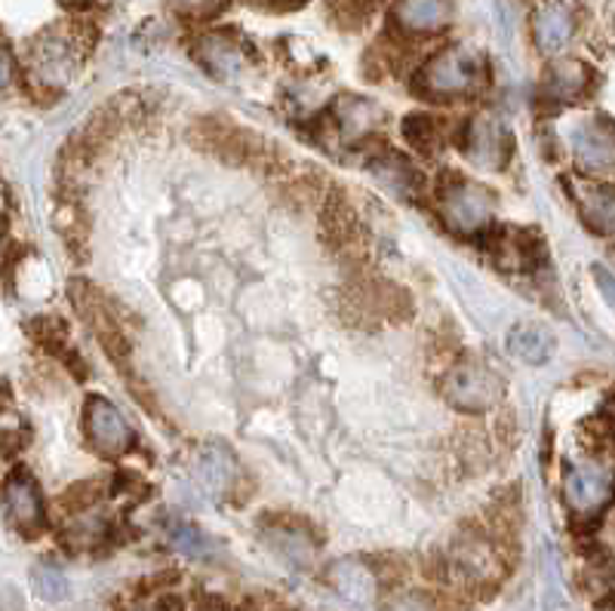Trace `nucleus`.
Wrapping results in <instances>:
<instances>
[{"mask_svg":"<svg viewBox=\"0 0 615 611\" xmlns=\"http://www.w3.org/2000/svg\"><path fill=\"white\" fill-rule=\"evenodd\" d=\"M59 3H65V7H84L89 0H59Z\"/></svg>","mask_w":615,"mask_h":611,"instance_id":"obj_28","label":"nucleus"},{"mask_svg":"<svg viewBox=\"0 0 615 611\" xmlns=\"http://www.w3.org/2000/svg\"><path fill=\"white\" fill-rule=\"evenodd\" d=\"M492 191L477 182H449L441 194L444 222L458 234H477L492 218Z\"/></svg>","mask_w":615,"mask_h":611,"instance_id":"obj_3","label":"nucleus"},{"mask_svg":"<svg viewBox=\"0 0 615 611\" xmlns=\"http://www.w3.org/2000/svg\"><path fill=\"white\" fill-rule=\"evenodd\" d=\"M268 3H284V7H289V3H301V0H268Z\"/></svg>","mask_w":615,"mask_h":611,"instance_id":"obj_30","label":"nucleus"},{"mask_svg":"<svg viewBox=\"0 0 615 611\" xmlns=\"http://www.w3.org/2000/svg\"><path fill=\"white\" fill-rule=\"evenodd\" d=\"M105 532H108V519L99 511L77 513L68 523V540L74 547H93V544H99L105 538Z\"/></svg>","mask_w":615,"mask_h":611,"instance_id":"obj_22","label":"nucleus"},{"mask_svg":"<svg viewBox=\"0 0 615 611\" xmlns=\"http://www.w3.org/2000/svg\"><path fill=\"white\" fill-rule=\"evenodd\" d=\"M484 81V58L474 50L453 46L446 53H437L428 65L418 72V89L431 99H458L468 96Z\"/></svg>","mask_w":615,"mask_h":611,"instance_id":"obj_1","label":"nucleus"},{"mask_svg":"<svg viewBox=\"0 0 615 611\" xmlns=\"http://www.w3.org/2000/svg\"><path fill=\"white\" fill-rule=\"evenodd\" d=\"M587 65L575 62V58H563V62H554L548 68V77H544V96L554 101H573L585 93L587 86Z\"/></svg>","mask_w":615,"mask_h":611,"instance_id":"obj_18","label":"nucleus"},{"mask_svg":"<svg viewBox=\"0 0 615 611\" xmlns=\"http://www.w3.org/2000/svg\"><path fill=\"white\" fill-rule=\"evenodd\" d=\"M511 154V139L496 117H477L465 129V157L480 170H501Z\"/></svg>","mask_w":615,"mask_h":611,"instance_id":"obj_7","label":"nucleus"},{"mask_svg":"<svg viewBox=\"0 0 615 611\" xmlns=\"http://www.w3.org/2000/svg\"><path fill=\"white\" fill-rule=\"evenodd\" d=\"M554 332L542 323H520V326L511 329V335H508V351L515 356H520L523 363H530V366H542L548 363L551 356H554Z\"/></svg>","mask_w":615,"mask_h":611,"instance_id":"obj_15","label":"nucleus"},{"mask_svg":"<svg viewBox=\"0 0 615 611\" xmlns=\"http://www.w3.org/2000/svg\"><path fill=\"white\" fill-rule=\"evenodd\" d=\"M591 274H594V283H597V289H601V296L606 299V304L615 311V277L609 274V270L603 268V265H594Z\"/></svg>","mask_w":615,"mask_h":611,"instance_id":"obj_27","label":"nucleus"},{"mask_svg":"<svg viewBox=\"0 0 615 611\" xmlns=\"http://www.w3.org/2000/svg\"><path fill=\"white\" fill-rule=\"evenodd\" d=\"M379 105H372L370 99H354V96H344L336 101V124L344 139H358L367 136L375 124H379Z\"/></svg>","mask_w":615,"mask_h":611,"instance_id":"obj_21","label":"nucleus"},{"mask_svg":"<svg viewBox=\"0 0 615 611\" xmlns=\"http://www.w3.org/2000/svg\"><path fill=\"white\" fill-rule=\"evenodd\" d=\"M532 34L542 53H560L575 34V15L566 3H544L532 19Z\"/></svg>","mask_w":615,"mask_h":611,"instance_id":"obj_11","label":"nucleus"},{"mask_svg":"<svg viewBox=\"0 0 615 611\" xmlns=\"http://www.w3.org/2000/svg\"><path fill=\"white\" fill-rule=\"evenodd\" d=\"M265 540H268L274 554L287 559L289 566L305 569L315 559V538L301 526H272L265 532Z\"/></svg>","mask_w":615,"mask_h":611,"instance_id":"obj_19","label":"nucleus"},{"mask_svg":"<svg viewBox=\"0 0 615 611\" xmlns=\"http://www.w3.org/2000/svg\"><path fill=\"white\" fill-rule=\"evenodd\" d=\"M615 492V473L601 464H579L563 476V497L575 516H594L601 513Z\"/></svg>","mask_w":615,"mask_h":611,"instance_id":"obj_4","label":"nucleus"},{"mask_svg":"<svg viewBox=\"0 0 615 611\" xmlns=\"http://www.w3.org/2000/svg\"><path fill=\"white\" fill-rule=\"evenodd\" d=\"M449 19H453L449 0H401L394 7L397 29L410 31V34H428V31L444 29Z\"/></svg>","mask_w":615,"mask_h":611,"instance_id":"obj_12","label":"nucleus"},{"mask_svg":"<svg viewBox=\"0 0 615 611\" xmlns=\"http://www.w3.org/2000/svg\"><path fill=\"white\" fill-rule=\"evenodd\" d=\"M34 72L46 86L65 84L74 74V50L72 43L50 34L46 41L34 50Z\"/></svg>","mask_w":615,"mask_h":611,"instance_id":"obj_16","label":"nucleus"},{"mask_svg":"<svg viewBox=\"0 0 615 611\" xmlns=\"http://www.w3.org/2000/svg\"><path fill=\"white\" fill-rule=\"evenodd\" d=\"M441 390L462 412H487L489 406L499 403L501 378L484 363L468 360V363H458L453 372H446Z\"/></svg>","mask_w":615,"mask_h":611,"instance_id":"obj_2","label":"nucleus"},{"mask_svg":"<svg viewBox=\"0 0 615 611\" xmlns=\"http://www.w3.org/2000/svg\"><path fill=\"white\" fill-rule=\"evenodd\" d=\"M449 571L465 587H489L501 578V559L487 540L465 538L449 554Z\"/></svg>","mask_w":615,"mask_h":611,"instance_id":"obj_5","label":"nucleus"},{"mask_svg":"<svg viewBox=\"0 0 615 611\" xmlns=\"http://www.w3.org/2000/svg\"><path fill=\"white\" fill-rule=\"evenodd\" d=\"M597 611H615V599H609V602H603V605H597Z\"/></svg>","mask_w":615,"mask_h":611,"instance_id":"obj_29","label":"nucleus"},{"mask_svg":"<svg viewBox=\"0 0 615 611\" xmlns=\"http://www.w3.org/2000/svg\"><path fill=\"white\" fill-rule=\"evenodd\" d=\"M573 151L582 170H609L615 167V129L606 120H585L573 132Z\"/></svg>","mask_w":615,"mask_h":611,"instance_id":"obj_9","label":"nucleus"},{"mask_svg":"<svg viewBox=\"0 0 615 611\" xmlns=\"http://www.w3.org/2000/svg\"><path fill=\"white\" fill-rule=\"evenodd\" d=\"M167 532H170V540L182 550L185 556H194V559H203V556H210V550H213V544L206 540V535H203L201 528L188 526V523H170L167 526Z\"/></svg>","mask_w":615,"mask_h":611,"instance_id":"obj_24","label":"nucleus"},{"mask_svg":"<svg viewBox=\"0 0 615 611\" xmlns=\"http://www.w3.org/2000/svg\"><path fill=\"white\" fill-rule=\"evenodd\" d=\"M222 3H225V0H172V7L188 15H210L215 13Z\"/></svg>","mask_w":615,"mask_h":611,"instance_id":"obj_26","label":"nucleus"},{"mask_svg":"<svg viewBox=\"0 0 615 611\" xmlns=\"http://www.w3.org/2000/svg\"><path fill=\"white\" fill-rule=\"evenodd\" d=\"M31 581H34V590H38L46 602H62L65 593H68L65 575H62L56 566H50V562H41L38 569L31 571Z\"/></svg>","mask_w":615,"mask_h":611,"instance_id":"obj_25","label":"nucleus"},{"mask_svg":"<svg viewBox=\"0 0 615 611\" xmlns=\"http://www.w3.org/2000/svg\"><path fill=\"white\" fill-rule=\"evenodd\" d=\"M201 611H229V609H222V605H206V609H201Z\"/></svg>","mask_w":615,"mask_h":611,"instance_id":"obj_31","label":"nucleus"},{"mask_svg":"<svg viewBox=\"0 0 615 611\" xmlns=\"http://www.w3.org/2000/svg\"><path fill=\"white\" fill-rule=\"evenodd\" d=\"M198 476H201V483L210 492L225 495L231 485L237 483L241 468H237V461H234V455H231L225 446H206L201 455H198Z\"/></svg>","mask_w":615,"mask_h":611,"instance_id":"obj_17","label":"nucleus"},{"mask_svg":"<svg viewBox=\"0 0 615 611\" xmlns=\"http://www.w3.org/2000/svg\"><path fill=\"white\" fill-rule=\"evenodd\" d=\"M3 504L7 516L19 532H38L43 526V497L38 483L31 480L25 470L10 473V480L3 485Z\"/></svg>","mask_w":615,"mask_h":611,"instance_id":"obj_8","label":"nucleus"},{"mask_svg":"<svg viewBox=\"0 0 615 611\" xmlns=\"http://www.w3.org/2000/svg\"><path fill=\"white\" fill-rule=\"evenodd\" d=\"M579 206L594 234H615V187L587 185L579 194Z\"/></svg>","mask_w":615,"mask_h":611,"instance_id":"obj_20","label":"nucleus"},{"mask_svg":"<svg viewBox=\"0 0 615 611\" xmlns=\"http://www.w3.org/2000/svg\"><path fill=\"white\" fill-rule=\"evenodd\" d=\"M403 136H406V142L413 148L431 154L437 148V142H441V120H434L428 115H410L406 124H403Z\"/></svg>","mask_w":615,"mask_h":611,"instance_id":"obj_23","label":"nucleus"},{"mask_svg":"<svg viewBox=\"0 0 615 611\" xmlns=\"http://www.w3.org/2000/svg\"><path fill=\"white\" fill-rule=\"evenodd\" d=\"M194 56L201 62L206 72L219 77V81H231L237 77L244 68V53L237 43H231L229 37H219V34H206L194 46Z\"/></svg>","mask_w":615,"mask_h":611,"instance_id":"obj_14","label":"nucleus"},{"mask_svg":"<svg viewBox=\"0 0 615 611\" xmlns=\"http://www.w3.org/2000/svg\"><path fill=\"white\" fill-rule=\"evenodd\" d=\"M86 430H89V440L96 442L105 455H120L132 442V427H129L127 415L105 397H93L86 403Z\"/></svg>","mask_w":615,"mask_h":611,"instance_id":"obj_6","label":"nucleus"},{"mask_svg":"<svg viewBox=\"0 0 615 611\" xmlns=\"http://www.w3.org/2000/svg\"><path fill=\"white\" fill-rule=\"evenodd\" d=\"M329 583L332 590L342 599H348L351 605H372L375 593H379V583L372 575L370 566H363L360 559H342L329 569Z\"/></svg>","mask_w":615,"mask_h":611,"instance_id":"obj_10","label":"nucleus"},{"mask_svg":"<svg viewBox=\"0 0 615 611\" xmlns=\"http://www.w3.org/2000/svg\"><path fill=\"white\" fill-rule=\"evenodd\" d=\"M496 261L505 270H536L542 261V237L532 231H501Z\"/></svg>","mask_w":615,"mask_h":611,"instance_id":"obj_13","label":"nucleus"}]
</instances>
